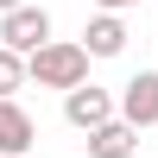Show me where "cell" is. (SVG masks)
Masks as SVG:
<instances>
[{"label": "cell", "instance_id": "1", "mask_svg": "<svg viewBox=\"0 0 158 158\" xmlns=\"http://www.w3.org/2000/svg\"><path fill=\"white\" fill-rule=\"evenodd\" d=\"M25 76H32L38 89H63V95H70V89L89 82V51H82V44H63V38H51L44 51H32V57H25Z\"/></svg>", "mask_w": 158, "mask_h": 158}, {"label": "cell", "instance_id": "2", "mask_svg": "<svg viewBox=\"0 0 158 158\" xmlns=\"http://www.w3.org/2000/svg\"><path fill=\"white\" fill-rule=\"evenodd\" d=\"M51 44V13L44 6H19L0 19V51H13V57H32V51Z\"/></svg>", "mask_w": 158, "mask_h": 158}, {"label": "cell", "instance_id": "3", "mask_svg": "<svg viewBox=\"0 0 158 158\" xmlns=\"http://www.w3.org/2000/svg\"><path fill=\"white\" fill-rule=\"evenodd\" d=\"M63 120H70L76 133H95V127L114 120V95H108V89H95V82L70 89V95H63Z\"/></svg>", "mask_w": 158, "mask_h": 158}, {"label": "cell", "instance_id": "4", "mask_svg": "<svg viewBox=\"0 0 158 158\" xmlns=\"http://www.w3.org/2000/svg\"><path fill=\"white\" fill-rule=\"evenodd\" d=\"M114 120H127L139 133V127H152L158 120V70H139L133 82L120 89V114H114Z\"/></svg>", "mask_w": 158, "mask_h": 158}, {"label": "cell", "instance_id": "5", "mask_svg": "<svg viewBox=\"0 0 158 158\" xmlns=\"http://www.w3.org/2000/svg\"><path fill=\"white\" fill-rule=\"evenodd\" d=\"M32 139H38L32 114H25L19 101H0V158H25V152H32Z\"/></svg>", "mask_w": 158, "mask_h": 158}, {"label": "cell", "instance_id": "6", "mask_svg": "<svg viewBox=\"0 0 158 158\" xmlns=\"http://www.w3.org/2000/svg\"><path fill=\"white\" fill-rule=\"evenodd\" d=\"M82 51L89 57H120L127 51V25L114 19V13H95V19L82 25Z\"/></svg>", "mask_w": 158, "mask_h": 158}, {"label": "cell", "instance_id": "7", "mask_svg": "<svg viewBox=\"0 0 158 158\" xmlns=\"http://www.w3.org/2000/svg\"><path fill=\"white\" fill-rule=\"evenodd\" d=\"M133 152H139V133L127 120H108L89 133V158H133Z\"/></svg>", "mask_w": 158, "mask_h": 158}, {"label": "cell", "instance_id": "8", "mask_svg": "<svg viewBox=\"0 0 158 158\" xmlns=\"http://www.w3.org/2000/svg\"><path fill=\"white\" fill-rule=\"evenodd\" d=\"M25 82V57H13V51H0V101H13V89Z\"/></svg>", "mask_w": 158, "mask_h": 158}, {"label": "cell", "instance_id": "9", "mask_svg": "<svg viewBox=\"0 0 158 158\" xmlns=\"http://www.w3.org/2000/svg\"><path fill=\"white\" fill-rule=\"evenodd\" d=\"M95 6H101V13H114V19H120V13H127V6H139V0H95Z\"/></svg>", "mask_w": 158, "mask_h": 158}, {"label": "cell", "instance_id": "10", "mask_svg": "<svg viewBox=\"0 0 158 158\" xmlns=\"http://www.w3.org/2000/svg\"><path fill=\"white\" fill-rule=\"evenodd\" d=\"M19 6H25V0H0V19H6V13H19Z\"/></svg>", "mask_w": 158, "mask_h": 158}]
</instances>
